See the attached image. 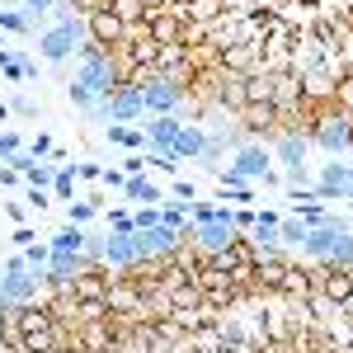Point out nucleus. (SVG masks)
<instances>
[{
	"label": "nucleus",
	"mask_w": 353,
	"mask_h": 353,
	"mask_svg": "<svg viewBox=\"0 0 353 353\" xmlns=\"http://www.w3.org/2000/svg\"><path fill=\"white\" fill-rule=\"evenodd\" d=\"M43 288H48V273L24 269V254H10V259L0 264V311H14V306L38 301Z\"/></svg>",
	"instance_id": "1"
},
{
	"label": "nucleus",
	"mask_w": 353,
	"mask_h": 353,
	"mask_svg": "<svg viewBox=\"0 0 353 353\" xmlns=\"http://www.w3.org/2000/svg\"><path fill=\"white\" fill-rule=\"evenodd\" d=\"M137 90H141V104H146V118H179L184 113V104H189V90L174 81H165V76H156V71H137Z\"/></svg>",
	"instance_id": "2"
},
{
	"label": "nucleus",
	"mask_w": 353,
	"mask_h": 353,
	"mask_svg": "<svg viewBox=\"0 0 353 353\" xmlns=\"http://www.w3.org/2000/svg\"><path fill=\"white\" fill-rule=\"evenodd\" d=\"M94 123H137V118H146V104H141V90L137 85H113L109 99H99L94 109H90Z\"/></svg>",
	"instance_id": "3"
},
{
	"label": "nucleus",
	"mask_w": 353,
	"mask_h": 353,
	"mask_svg": "<svg viewBox=\"0 0 353 353\" xmlns=\"http://www.w3.org/2000/svg\"><path fill=\"white\" fill-rule=\"evenodd\" d=\"M71 81H81L94 99H109L113 85H118V66H113L109 52H94V57H85V61H76V76Z\"/></svg>",
	"instance_id": "4"
},
{
	"label": "nucleus",
	"mask_w": 353,
	"mask_h": 353,
	"mask_svg": "<svg viewBox=\"0 0 353 353\" xmlns=\"http://www.w3.org/2000/svg\"><path fill=\"white\" fill-rule=\"evenodd\" d=\"M311 141L330 151V156H349L353 146V123L344 113H325V118H316V128H311Z\"/></svg>",
	"instance_id": "5"
},
{
	"label": "nucleus",
	"mask_w": 353,
	"mask_h": 353,
	"mask_svg": "<svg viewBox=\"0 0 353 353\" xmlns=\"http://www.w3.org/2000/svg\"><path fill=\"white\" fill-rule=\"evenodd\" d=\"M146 33H151L161 48H184V10H179V5L151 10V19H146Z\"/></svg>",
	"instance_id": "6"
},
{
	"label": "nucleus",
	"mask_w": 353,
	"mask_h": 353,
	"mask_svg": "<svg viewBox=\"0 0 353 353\" xmlns=\"http://www.w3.org/2000/svg\"><path fill=\"white\" fill-rule=\"evenodd\" d=\"M311 189H316V198H325V203H349V161L344 156H330V165H321V179Z\"/></svg>",
	"instance_id": "7"
},
{
	"label": "nucleus",
	"mask_w": 353,
	"mask_h": 353,
	"mask_svg": "<svg viewBox=\"0 0 353 353\" xmlns=\"http://www.w3.org/2000/svg\"><path fill=\"white\" fill-rule=\"evenodd\" d=\"M85 28H90V38L104 48V52H113V48H123V38H128V24L113 14L109 5L104 10H94V14H85Z\"/></svg>",
	"instance_id": "8"
},
{
	"label": "nucleus",
	"mask_w": 353,
	"mask_h": 353,
	"mask_svg": "<svg viewBox=\"0 0 353 353\" xmlns=\"http://www.w3.org/2000/svg\"><path fill=\"white\" fill-rule=\"evenodd\" d=\"M179 128H184V118H174V113H170V118H146V128H141V132H146V146H151L156 156H170Z\"/></svg>",
	"instance_id": "9"
},
{
	"label": "nucleus",
	"mask_w": 353,
	"mask_h": 353,
	"mask_svg": "<svg viewBox=\"0 0 353 353\" xmlns=\"http://www.w3.org/2000/svg\"><path fill=\"white\" fill-rule=\"evenodd\" d=\"M273 161L283 165V170H292V165H306V151H311V137L306 132H283L278 141L269 146Z\"/></svg>",
	"instance_id": "10"
},
{
	"label": "nucleus",
	"mask_w": 353,
	"mask_h": 353,
	"mask_svg": "<svg viewBox=\"0 0 353 353\" xmlns=\"http://www.w3.org/2000/svg\"><path fill=\"white\" fill-rule=\"evenodd\" d=\"M193 241L203 245L208 254H221V250L236 245V231H231V221H208V226H193Z\"/></svg>",
	"instance_id": "11"
},
{
	"label": "nucleus",
	"mask_w": 353,
	"mask_h": 353,
	"mask_svg": "<svg viewBox=\"0 0 353 353\" xmlns=\"http://www.w3.org/2000/svg\"><path fill=\"white\" fill-rule=\"evenodd\" d=\"M123 198H128V203H141V208H161L170 193H165L156 179H146V174H132V179L123 184Z\"/></svg>",
	"instance_id": "12"
},
{
	"label": "nucleus",
	"mask_w": 353,
	"mask_h": 353,
	"mask_svg": "<svg viewBox=\"0 0 353 353\" xmlns=\"http://www.w3.org/2000/svg\"><path fill=\"white\" fill-rule=\"evenodd\" d=\"M203 141H208V132H203V128H198V123H184V128H179V137H174V151H170V161H198V156H203Z\"/></svg>",
	"instance_id": "13"
},
{
	"label": "nucleus",
	"mask_w": 353,
	"mask_h": 353,
	"mask_svg": "<svg viewBox=\"0 0 353 353\" xmlns=\"http://www.w3.org/2000/svg\"><path fill=\"white\" fill-rule=\"evenodd\" d=\"M104 264H109V269H132L137 264V254H132V231H128V236H118V231H109V236H104Z\"/></svg>",
	"instance_id": "14"
},
{
	"label": "nucleus",
	"mask_w": 353,
	"mask_h": 353,
	"mask_svg": "<svg viewBox=\"0 0 353 353\" xmlns=\"http://www.w3.org/2000/svg\"><path fill=\"white\" fill-rule=\"evenodd\" d=\"M104 141L123 146V151H151V146H146V132H141V128H128V123H109V128H104Z\"/></svg>",
	"instance_id": "15"
},
{
	"label": "nucleus",
	"mask_w": 353,
	"mask_h": 353,
	"mask_svg": "<svg viewBox=\"0 0 353 353\" xmlns=\"http://www.w3.org/2000/svg\"><path fill=\"white\" fill-rule=\"evenodd\" d=\"M48 250L52 254H85V226H61L57 236H48Z\"/></svg>",
	"instance_id": "16"
},
{
	"label": "nucleus",
	"mask_w": 353,
	"mask_h": 353,
	"mask_svg": "<svg viewBox=\"0 0 353 353\" xmlns=\"http://www.w3.org/2000/svg\"><path fill=\"white\" fill-rule=\"evenodd\" d=\"M321 292H325V301H334V306H344V301L353 297V283H349V273L339 269V273H321V283H316Z\"/></svg>",
	"instance_id": "17"
},
{
	"label": "nucleus",
	"mask_w": 353,
	"mask_h": 353,
	"mask_svg": "<svg viewBox=\"0 0 353 353\" xmlns=\"http://www.w3.org/2000/svg\"><path fill=\"white\" fill-rule=\"evenodd\" d=\"M109 10H113V14H118L128 28H137V24H146V19H151L146 0H109Z\"/></svg>",
	"instance_id": "18"
},
{
	"label": "nucleus",
	"mask_w": 353,
	"mask_h": 353,
	"mask_svg": "<svg viewBox=\"0 0 353 353\" xmlns=\"http://www.w3.org/2000/svg\"><path fill=\"white\" fill-rule=\"evenodd\" d=\"M52 198H61V203H71V198H76V165H57V174H52Z\"/></svg>",
	"instance_id": "19"
},
{
	"label": "nucleus",
	"mask_w": 353,
	"mask_h": 353,
	"mask_svg": "<svg viewBox=\"0 0 353 353\" xmlns=\"http://www.w3.org/2000/svg\"><path fill=\"white\" fill-rule=\"evenodd\" d=\"M99 212H104L99 198H90V203H66V221H71V226H90Z\"/></svg>",
	"instance_id": "20"
},
{
	"label": "nucleus",
	"mask_w": 353,
	"mask_h": 353,
	"mask_svg": "<svg viewBox=\"0 0 353 353\" xmlns=\"http://www.w3.org/2000/svg\"><path fill=\"white\" fill-rule=\"evenodd\" d=\"M221 156H226V132H217V137H208V141H203V156H198V165H208V170H212V174H217L221 170Z\"/></svg>",
	"instance_id": "21"
},
{
	"label": "nucleus",
	"mask_w": 353,
	"mask_h": 353,
	"mask_svg": "<svg viewBox=\"0 0 353 353\" xmlns=\"http://www.w3.org/2000/svg\"><path fill=\"white\" fill-rule=\"evenodd\" d=\"M52 174H57V165L33 161V165L24 170V184H28V189H52Z\"/></svg>",
	"instance_id": "22"
},
{
	"label": "nucleus",
	"mask_w": 353,
	"mask_h": 353,
	"mask_svg": "<svg viewBox=\"0 0 353 353\" xmlns=\"http://www.w3.org/2000/svg\"><path fill=\"white\" fill-rule=\"evenodd\" d=\"M278 241H283V250H297V245L306 241V226H301L297 217H283L278 221Z\"/></svg>",
	"instance_id": "23"
},
{
	"label": "nucleus",
	"mask_w": 353,
	"mask_h": 353,
	"mask_svg": "<svg viewBox=\"0 0 353 353\" xmlns=\"http://www.w3.org/2000/svg\"><path fill=\"white\" fill-rule=\"evenodd\" d=\"M19 254H24V269H33V273H48V264H52L48 241H43V245H28V250H19Z\"/></svg>",
	"instance_id": "24"
},
{
	"label": "nucleus",
	"mask_w": 353,
	"mask_h": 353,
	"mask_svg": "<svg viewBox=\"0 0 353 353\" xmlns=\"http://www.w3.org/2000/svg\"><path fill=\"white\" fill-rule=\"evenodd\" d=\"M259 226V208H231V231L236 236H250Z\"/></svg>",
	"instance_id": "25"
},
{
	"label": "nucleus",
	"mask_w": 353,
	"mask_h": 353,
	"mask_svg": "<svg viewBox=\"0 0 353 353\" xmlns=\"http://www.w3.org/2000/svg\"><path fill=\"white\" fill-rule=\"evenodd\" d=\"M33 19H28L24 10H0V33H28Z\"/></svg>",
	"instance_id": "26"
},
{
	"label": "nucleus",
	"mask_w": 353,
	"mask_h": 353,
	"mask_svg": "<svg viewBox=\"0 0 353 353\" xmlns=\"http://www.w3.org/2000/svg\"><path fill=\"white\" fill-rule=\"evenodd\" d=\"M24 146H28L24 137L14 132V128H5V132H0V165H10V156H19Z\"/></svg>",
	"instance_id": "27"
},
{
	"label": "nucleus",
	"mask_w": 353,
	"mask_h": 353,
	"mask_svg": "<svg viewBox=\"0 0 353 353\" xmlns=\"http://www.w3.org/2000/svg\"><path fill=\"white\" fill-rule=\"evenodd\" d=\"M217 189H221V203H254L259 184H217Z\"/></svg>",
	"instance_id": "28"
},
{
	"label": "nucleus",
	"mask_w": 353,
	"mask_h": 353,
	"mask_svg": "<svg viewBox=\"0 0 353 353\" xmlns=\"http://www.w3.org/2000/svg\"><path fill=\"white\" fill-rule=\"evenodd\" d=\"M66 99H71V104H76L81 113H90L94 104H99V99H94V94H90V90H85L81 81H71V85H66Z\"/></svg>",
	"instance_id": "29"
},
{
	"label": "nucleus",
	"mask_w": 353,
	"mask_h": 353,
	"mask_svg": "<svg viewBox=\"0 0 353 353\" xmlns=\"http://www.w3.org/2000/svg\"><path fill=\"white\" fill-rule=\"evenodd\" d=\"M28 156H38V161H52V151H57V141H52V132H38L33 141L24 146Z\"/></svg>",
	"instance_id": "30"
},
{
	"label": "nucleus",
	"mask_w": 353,
	"mask_h": 353,
	"mask_svg": "<svg viewBox=\"0 0 353 353\" xmlns=\"http://www.w3.org/2000/svg\"><path fill=\"white\" fill-rule=\"evenodd\" d=\"M146 226H161V208H137L132 212V231H146Z\"/></svg>",
	"instance_id": "31"
},
{
	"label": "nucleus",
	"mask_w": 353,
	"mask_h": 353,
	"mask_svg": "<svg viewBox=\"0 0 353 353\" xmlns=\"http://www.w3.org/2000/svg\"><path fill=\"white\" fill-rule=\"evenodd\" d=\"M165 193H170L174 203H198V189H193L189 179H174V184H170V189H165Z\"/></svg>",
	"instance_id": "32"
},
{
	"label": "nucleus",
	"mask_w": 353,
	"mask_h": 353,
	"mask_svg": "<svg viewBox=\"0 0 353 353\" xmlns=\"http://www.w3.org/2000/svg\"><path fill=\"white\" fill-rule=\"evenodd\" d=\"M28 212H48V208H52V189H28Z\"/></svg>",
	"instance_id": "33"
},
{
	"label": "nucleus",
	"mask_w": 353,
	"mask_h": 353,
	"mask_svg": "<svg viewBox=\"0 0 353 353\" xmlns=\"http://www.w3.org/2000/svg\"><path fill=\"white\" fill-rule=\"evenodd\" d=\"M52 10H57V0H24V14L33 19V28H38L43 14H52Z\"/></svg>",
	"instance_id": "34"
},
{
	"label": "nucleus",
	"mask_w": 353,
	"mask_h": 353,
	"mask_svg": "<svg viewBox=\"0 0 353 353\" xmlns=\"http://www.w3.org/2000/svg\"><path fill=\"white\" fill-rule=\"evenodd\" d=\"M109 231L128 236V231H132V212H128V208H113V212H109Z\"/></svg>",
	"instance_id": "35"
},
{
	"label": "nucleus",
	"mask_w": 353,
	"mask_h": 353,
	"mask_svg": "<svg viewBox=\"0 0 353 353\" xmlns=\"http://www.w3.org/2000/svg\"><path fill=\"white\" fill-rule=\"evenodd\" d=\"M10 113H19V118H33V113H38V104H33L28 94H14V99H10Z\"/></svg>",
	"instance_id": "36"
},
{
	"label": "nucleus",
	"mask_w": 353,
	"mask_h": 353,
	"mask_svg": "<svg viewBox=\"0 0 353 353\" xmlns=\"http://www.w3.org/2000/svg\"><path fill=\"white\" fill-rule=\"evenodd\" d=\"M10 241L19 245V250H28V245H38V231H33V226H14V236H10Z\"/></svg>",
	"instance_id": "37"
},
{
	"label": "nucleus",
	"mask_w": 353,
	"mask_h": 353,
	"mask_svg": "<svg viewBox=\"0 0 353 353\" xmlns=\"http://www.w3.org/2000/svg\"><path fill=\"white\" fill-rule=\"evenodd\" d=\"M104 189H113V193H123V184H128V174L123 170H104V179H99Z\"/></svg>",
	"instance_id": "38"
},
{
	"label": "nucleus",
	"mask_w": 353,
	"mask_h": 353,
	"mask_svg": "<svg viewBox=\"0 0 353 353\" xmlns=\"http://www.w3.org/2000/svg\"><path fill=\"white\" fill-rule=\"evenodd\" d=\"M123 174H128V179H132V174H146V156H141V151L128 156V161H123Z\"/></svg>",
	"instance_id": "39"
},
{
	"label": "nucleus",
	"mask_w": 353,
	"mask_h": 353,
	"mask_svg": "<svg viewBox=\"0 0 353 353\" xmlns=\"http://www.w3.org/2000/svg\"><path fill=\"white\" fill-rule=\"evenodd\" d=\"M5 212H10L14 226H28V203H5Z\"/></svg>",
	"instance_id": "40"
},
{
	"label": "nucleus",
	"mask_w": 353,
	"mask_h": 353,
	"mask_svg": "<svg viewBox=\"0 0 353 353\" xmlns=\"http://www.w3.org/2000/svg\"><path fill=\"white\" fill-rule=\"evenodd\" d=\"M76 179H104V165H94V161L76 165Z\"/></svg>",
	"instance_id": "41"
},
{
	"label": "nucleus",
	"mask_w": 353,
	"mask_h": 353,
	"mask_svg": "<svg viewBox=\"0 0 353 353\" xmlns=\"http://www.w3.org/2000/svg\"><path fill=\"white\" fill-rule=\"evenodd\" d=\"M19 184H24V179H19L10 165H0V189H19Z\"/></svg>",
	"instance_id": "42"
},
{
	"label": "nucleus",
	"mask_w": 353,
	"mask_h": 353,
	"mask_svg": "<svg viewBox=\"0 0 353 353\" xmlns=\"http://www.w3.org/2000/svg\"><path fill=\"white\" fill-rule=\"evenodd\" d=\"M10 61H14V48H5V43H0V71H5Z\"/></svg>",
	"instance_id": "43"
},
{
	"label": "nucleus",
	"mask_w": 353,
	"mask_h": 353,
	"mask_svg": "<svg viewBox=\"0 0 353 353\" xmlns=\"http://www.w3.org/2000/svg\"><path fill=\"white\" fill-rule=\"evenodd\" d=\"M349 161V208H353V156H344Z\"/></svg>",
	"instance_id": "44"
},
{
	"label": "nucleus",
	"mask_w": 353,
	"mask_h": 353,
	"mask_svg": "<svg viewBox=\"0 0 353 353\" xmlns=\"http://www.w3.org/2000/svg\"><path fill=\"white\" fill-rule=\"evenodd\" d=\"M5 118H10V104H5V99H0V123H5Z\"/></svg>",
	"instance_id": "45"
}]
</instances>
